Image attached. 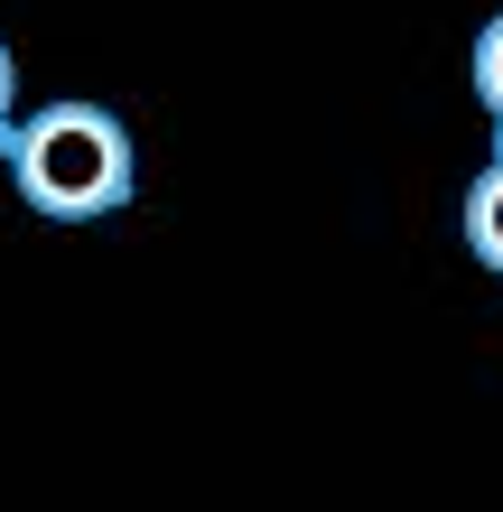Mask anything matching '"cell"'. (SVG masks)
<instances>
[{
  "mask_svg": "<svg viewBox=\"0 0 503 512\" xmlns=\"http://www.w3.org/2000/svg\"><path fill=\"white\" fill-rule=\"evenodd\" d=\"M0 159H10L19 205L47 215V224H94V215H112V205H131V131L112 122L103 103L28 112V122H10Z\"/></svg>",
  "mask_w": 503,
  "mask_h": 512,
  "instance_id": "1",
  "label": "cell"
},
{
  "mask_svg": "<svg viewBox=\"0 0 503 512\" xmlns=\"http://www.w3.org/2000/svg\"><path fill=\"white\" fill-rule=\"evenodd\" d=\"M476 103L494 112V149H503V10L485 19V38H476Z\"/></svg>",
  "mask_w": 503,
  "mask_h": 512,
  "instance_id": "3",
  "label": "cell"
},
{
  "mask_svg": "<svg viewBox=\"0 0 503 512\" xmlns=\"http://www.w3.org/2000/svg\"><path fill=\"white\" fill-rule=\"evenodd\" d=\"M10 103H19V66H10V47H0V140H10Z\"/></svg>",
  "mask_w": 503,
  "mask_h": 512,
  "instance_id": "4",
  "label": "cell"
},
{
  "mask_svg": "<svg viewBox=\"0 0 503 512\" xmlns=\"http://www.w3.org/2000/svg\"><path fill=\"white\" fill-rule=\"evenodd\" d=\"M457 224H466V252H476L494 280H503V149L466 177V205H457Z\"/></svg>",
  "mask_w": 503,
  "mask_h": 512,
  "instance_id": "2",
  "label": "cell"
}]
</instances>
